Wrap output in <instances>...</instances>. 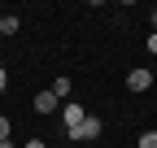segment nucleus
Segmentation results:
<instances>
[{
    "label": "nucleus",
    "mask_w": 157,
    "mask_h": 148,
    "mask_svg": "<svg viewBox=\"0 0 157 148\" xmlns=\"http://www.w3.org/2000/svg\"><path fill=\"white\" fill-rule=\"evenodd\" d=\"M0 148H13V139H5V144H0Z\"/></svg>",
    "instance_id": "nucleus-13"
},
{
    "label": "nucleus",
    "mask_w": 157,
    "mask_h": 148,
    "mask_svg": "<svg viewBox=\"0 0 157 148\" xmlns=\"http://www.w3.org/2000/svg\"><path fill=\"white\" fill-rule=\"evenodd\" d=\"M140 148H157V131H144L140 135Z\"/></svg>",
    "instance_id": "nucleus-7"
},
{
    "label": "nucleus",
    "mask_w": 157,
    "mask_h": 148,
    "mask_svg": "<svg viewBox=\"0 0 157 148\" xmlns=\"http://www.w3.org/2000/svg\"><path fill=\"white\" fill-rule=\"evenodd\" d=\"M9 87V74H5V65H0V91H5Z\"/></svg>",
    "instance_id": "nucleus-9"
},
{
    "label": "nucleus",
    "mask_w": 157,
    "mask_h": 148,
    "mask_svg": "<svg viewBox=\"0 0 157 148\" xmlns=\"http://www.w3.org/2000/svg\"><path fill=\"white\" fill-rule=\"evenodd\" d=\"M83 118H87V113H83V105H61V122H66V131H74Z\"/></svg>",
    "instance_id": "nucleus-3"
},
{
    "label": "nucleus",
    "mask_w": 157,
    "mask_h": 148,
    "mask_svg": "<svg viewBox=\"0 0 157 148\" xmlns=\"http://www.w3.org/2000/svg\"><path fill=\"white\" fill-rule=\"evenodd\" d=\"M70 139H101V118H83L74 126V131H66Z\"/></svg>",
    "instance_id": "nucleus-1"
},
{
    "label": "nucleus",
    "mask_w": 157,
    "mask_h": 148,
    "mask_svg": "<svg viewBox=\"0 0 157 148\" xmlns=\"http://www.w3.org/2000/svg\"><path fill=\"white\" fill-rule=\"evenodd\" d=\"M70 87H74V83H70L66 74H61V79H52V87H48V91H52L57 100H66V96H70Z\"/></svg>",
    "instance_id": "nucleus-5"
},
{
    "label": "nucleus",
    "mask_w": 157,
    "mask_h": 148,
    "mask_svg": "<svg viewBox=\"0 0 157 148\" xmlns=\"http://www.w3.org/2000/svg\"><path fill=\"white\" fill-rule=\"evenodd\" d=\"M57 109H61V100H57L52 91H39L35 96V113H57Z\"/></svg>",
    "instance_id": "nucleus-4"
},
{
    "label": "nucleus",
    "mask_w": 157,
    "mask_h": 148,
    "mask_svg": "<svg viewBox=\"0 0 157 148\" xmlns=\"http://www.w3.org/2000/svg\"><path fill=\"white\" fill-rule=\"evenodd\" d=\"M9 131H13V126H9V118H0V144H5V139H13Z\"/></svg>",
    "instance_id": "nucleus-8"
},
{
    "label": "nucleus",
    "mask_w": 157,
    "mask_h": 148,
    "mask_svg": "<svg viewBox=\"0 0 157 148\" xmlns=\"http://www.w3.org/2000/svg\"><path fill=\"white\" fill-rule=\"evenodd\" d=\"M148 22H153V35H157V9H153V13H148Z\"/></svg>",
    "instance_id": "nucleus-12"
},
{
    "label": "nucleus",
    "mask_w": 157,
    "mask_h": 148,
    "mask_svg": "<svg viewBox=\"0 0 157 148\" xmlns=\"http://www.w3.org/2000/svg\"><path fill=\"white\" fill-rule=\"evenodd\" d=\"M0 35H17V17H13V13L0 17Z\"/></svg>",
    "instance_id": "nucleus-6"
},
{
    "label": "nucleus",
    "mask_w": 157,
    "mask_h": 148,
    "mask_svg": "<svg viewBox=\"0 0 157 148\" xmlns=\"http://www.w3.org/2000/svg\"><path fill=\"white\" fill-rule=\"evenodd\" d=\"M127 87H131V91H148V87H153V74H148V70H131V74H127Z\"/></svg>",
    "instance_id": "nucleus-2"
},
{
    "label": "nucleus",
    "mask_w": 157,
    "mask_h": 148,
    "mask_svg": "<svg viewBox=\"0 0 157 148\" xmlns=\"http://www.w3.org/2000/svg\"><path fill=\"white\" fill-rule=\"evenodd\" d=\"M148 52H157V35H148Z\"/></svg>",
    "instance_id": "nucleus-11"
},
{
    "label": "nucleus",
    "mask_w": 157,
    "mask_h": 148,
    "mask_svg": "<svg viewBox=\"0 0 157 148\" xmlns=\"http://www.w3.org/2000/svg\"><path fill=\"white\" fill-rule=\"evenodd\" d=\"M26 148H48V144H44V139H31V144H26Z\"/></svg>",
    "instance_id": "nucleus-10"
}]
</instances>
